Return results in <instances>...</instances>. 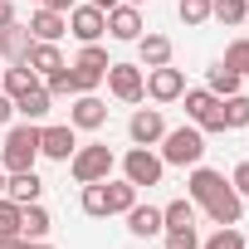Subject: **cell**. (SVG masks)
<instances>
[{
	"instance_id": "obj_1",
	"label": "cell",
	"mask_w": 249,
	"mask_h": 249,
	"mask_svg": "<svg viewBox=\"0 0 249 249\" xmlns=\"http://www.w3.org/2000/svg\"><path fill=\"white\" fill-rule=\"evenodd\" d=\"M39 161V122H15L0 147V166L5 171H35Z\"/></svg>"
},
{
	"instance_id": "obj_2",
	"label": "cell",
	"mask_w": 249,
	"mask_h": 249,
	"mask_svg": "<svg viewBox=\"0 0 249 249\" xmlns=\"http://www.w3.org/2000/svg\"><path fill=\"white\" fill-rule=\"evenodd\" d=\"M157 157H161L166 166H200V157H205V132L196 127V122H186V127H166Z\"/></svg>"
},
{
	"instance_id": "obj_3",
	"label": "cell",
	"mask_w": 249,
	"mask_h": 249,
	"mask_svg": "<svg viewBox=\"0 0 249 249\" xmlns=\"http://www.w3.org/2000/svg\"><path fill=\"white\" fill-rule=\"evenodd\" d=\"M112 166H117V157H112V147H103V142H88V147H78V152L69 157V171H73L78 186H88V181H107Z\"/></svg>"
},
{
	"instance_id": "obj_4",
	"label": "cell",
	"mask_w": 249,
	"mask_h": 249,
	"mask_svg": "<svg viewBox=\"0 0 249 249\" xmlns=\"http://www.w3.org/2000/svg\"><path fill=\"white\" fill-rule=\"evenodd\" d=\"M186 122H196L200 132H225V107L210 88H186Z\"/></svg>"
},
{
	"instance_id": "obj_5",
	"label": "cell",
	"mask_w": 249,
	"mask_h": 249,
	"mask_svg": "<svg viewBox=\"0 0 249 249\" xmlns=\"http://www.w3.org/2000/svg\"><path fill=\"white\" fill-rule=\"evenodd\" d=\"M122 176H127L137 191H142V186L152 191V186H161V176H166V161H161L152 147H132L127 157H122Z\"/></svg>"
},
{
	"instance_id": "obj_6",
	"label": "cell",
	"mask_w": 249,
	"mask_h": 249,
	"mask_svg": "<svg viewBox=\"0 0 249 249\" xmlns=\"http://www.w3.org/2000/svg\"><path fill=\"white\" fill-rule=\"evenodd\" d=\"M107 64H112V59H107V49H103V44H83V49H78V59L69 64V69H73L78 93H93V88L107 78Z\"/></svg>"
},
{
	"instance_id": "obj_7",
	"label": "cell",
	"mask_w": 249,
	"mask_h": 249,
	"mask_svg": "<svg viewBox=\"0 0 249 249\" xmlns=\"http://www.w3.org/2000/svg\"><path fill=\"white\" fill-rule=\"evenodd\" d=\"M107 88L117 103H142L147 98V69L142 64H107Z\"/></svg>"
},
{
	"instance_id": "obj_8",
	"label": "cell",
	"mask_w": 249,
	"mask_h": 249,
	"mask_svg": "<svg viewBox=\"0 0 249 249\" xmlns=\"http://www.w3.org/2000/svg\"><path fill=\"white\" fill-rule=\"evenodd\" d=\"M69 35H73L78 44H98V39L107 35V15H103L98 5H73V10H69Z\"/></svg>"
},
{
	"instance_id": "obj_9",
	"label": "cell",
	"mask_w": 249,
	"mask_h": 249,
	"mask_svg": "<svg viewBox=\"0 0 249 249\" xmlns=\"http://www.w3.org/2000/svg\"><path fill=\"white\" fill-rule=\"evenodd\" d=\"M127 137H132V147H157V142L166 137V117H161V107H137L132 122H127Z\"/></svg>"
},
{
	"instance_id": "obj_10",
	"label": "cell",
	"mask_w": 249,
	"mask_h": 249,
	"mask_svg": "<svg viewBox=\"0 0 249 249\" xmlns=\"http://www.w3.org/2000/svg\"><path fill=\"white\" fill-rule=\"evenodd\" d=\"M103 122H107V103H103L98 93H78L73 107H69V127H73V132H98Z\"/></svg>"
},
{
	"instance_id": "obj_11",
	"label": "cell",
	"mask_w": 249,
	"mask_h": 249,
	"mask_svg": "<svg viewBox=\"0 0 249 249\" xmlns=\"http://www.w3.org/2000/svg\"><path fill=\"white\" fill-rule=\"evenodd\" d=\"M73 152H78V132L69 127V122L39 127V157H49V161H69Z\"/></svg>"
},
{
	"instance_id": "obj_12",
	"label": "cell",
	"mask_w": 249,
	"mask_h": 249,
	"mask_svg": "<svg viewBox=\"0 0 249 249\" xmlns=\"http://www.w3.org/2000/svg\"><path fill=\"white\" fill-rule=\"evenodd\" d=\"M181 93H186V73H181V69H171V64L147 69V98H152V103H176Z\"/></svg>"
},
{
	"instance_id": "obj_13",
	"label": "cell",
	"mask_w": 249,
	"mask_h": 249,
	"mask_svg": "<svg viewBox=\"0 0 249 249\" xmlns=\"http://www.w3.org/2000/svg\"><path fill=\"white\" fill-rule=\"evenodd\" d=\"M205 215H210V225H239V215H244V196L225 181V186L205 200Z\"/></svg>"
},
{
	"instance_id": "obj_14",
	"label": "cell",
	"mask_w": 249,
	"mask_h": 249,
	"mask_svg": "<svg viewBox=\"0 0 249 249\" xmlns=\"http://www.w3.org/2000/svg\"><path fill=\"white\" fill-rule=\"evenodd\" d=\"M107 35L122 44H137L142 39V5H112L107 10Z\"/></svg>"
},
{
	"instance_id": "obj_15",
	"label": "cell",
	"mask_w": 249,
	"mask_h": 249,
	"mask_svg": "<svg viewBox=\"0 0 249 249\" xmlns=\"http://www.w3.org/2000/svg\"><path fill=\"white\" fill-rule=\"evenodd\" d=\"M69 35V15H59V10H49V5H39L35 15H30V39H49V44H59Z\"/></svg>"
},
{
	"instance_id": "obj_16",
	"label": "cell",
	"mask_w": 249,
	"mask_h": 249,
	"mask_svg": "<svg viewBox=\"0 0 249 249\" xmlns=\"http://www.w3.org/2000/svg\"><path fill=\"white\" fill-rule=\"evenodd\" d=\"M166 230V220H161V205H132L127 210V234H137V239H157Z\"/></svg>"
},
{
	"instance_id": "obj_17",
	"label": "cell",
	"mask_w": 249,
	"mask_h": 249,
	"mask_svg": "<svg viewBox=\"0 0 249 249\" xmlns=\"http://www.w3.org/2000/svg\"><path fill=\"white\" fill-rule=\"evenodd\" d=\"M30 25H20V20H10L5 30H0V59L5 64H25V54H30Z\"/></svg>"
},
{
	"instance_id": "obj_18",
	"label": "cell",
	"mask_w": 249,
	"mask_h": 249,
	"mask_svg": "<svg viewBox=\"0 0 249 249\" xmlns=\"http://www.w3.org/2000/svg\"><path fill=\"white\" fill-rule=\"evenodd\" d=\"M25 64L39 73V83L49 78V73H59L64 69V54H59V44H49V39H35L30 44V54H25Z\"/></svg>"
},
{
	"instance_id": "obj_19",
	"label": "cell",
	"mask_w": 249,
	"mask_h": 249,
	"mask_svg": "<svg viewBox=\"0 0 249 249\" xmlns=\"http://www.w3.org/2000/svg\"><path fill=\"white\" fill-rule=\"evenodd\" d=\"M5 196H10L15 205H35V200L44 196V181H39L35 171H10V181H5Z\"/></svg>"
},
{
	"instance_id": "obj_20",
	"label": "cell",
	"mask_w": 249,
	"mask_h": 249,
	"mask_svg": "<svg viewBox=\"0 0 249 249\" xmlns=\"http://www.w3.org/2000/svg\"><path fill=\"white\" fill-rule=\"evenodd\" d=\"M137 54H142V69H161V64H171V39L157 35V30H147L137 39Z\"/></svg>"
},
{
	"instance_id": "obj_21",
	"label": "cell",
	"mask_w": 249,
	"mask_h": 249,
	"mask_svg": "<svg viewBox=\"0 0 249 249\" xmlns=\"http://www.w3.org/2000/svg\"><path fill=\"white\" fill-rule=\"evenodd\" d=\"M220 186H225V176H220V171H210V166H191V181H186V196H191L196 205H205V200H210V196H215Z\"/></svg>"
},
{
	"instance_id": "obj_22",
	"label": "cell",
	"mask_w": 249,
	"mask_h": 249,
	"mask_svg": "<svg viewBox=\"0 0 249 249\" xmlns=\"http://www.w3.org/2000/svg\"><path fill=\"white\" fill-rule=\"evenodd\" d=\"M0 88H5L10 98H25L30 88H39V73H35L30 64H10L5 73H0Z\"/></svg>"
},
{
	"instance_id": "obj_23",
	"label": "cell",
	"mask_w": 249,
	"mask_h": 249,
	"mask_svg": "<svg viewBox=\"0 0 249 249\" xmlns=\"http://www.w3.org/2000/svg\"><path fill=\"white\" fill-rule=\"evenodd\" d=\"M103 186H107V215H127V210L137 205V186H132L127 176H122V181H112V176H107Z\"/></svg>"
},
{
	"instance_id": "obj_24",
	"label": "cell",
	"mask_w": 249,
	"mask_h": 249,
	"mask_svg": "<svg viewBox=\"0 0 249 249\" xmlns=\"http://www.w3.org/2000/svg\"><path fill=\"white\" fill-rule=\"evenodd\" d=\"M49 103H54V98H49L44 83H39V88H30L25 98H15V112H20L25 122H44V117H49Z\"/></svg>"
},
{
	"instance_id": "obj_25",
	"label": "cell",
	"mask_w": 249,
	"mask_h": 249,
	"mask_svg": "<svg viewBox=\"0 0 249 249\" xmlns=\"http://www.w3.org/2000/svg\"><path fill=\"white\" fill-rule=\"evenodd\" d=\"M49 230H54V220H49V210H44L39 200L20 210V234H25V239H44Z\"/></svg>"
},
{
	"instance_id": "obj_26",
	"label": "cell",
	"mask_w": 249,
	"mask_h": 249,
	"mask_svg": "<svg viewBox=\"0 0 249 249\" xmlns=\"http://www.w3.org/2000/svg\"><path fill=\"white\" fill-rule=\"evenodd\" d=\"M20 210H25V205H15L10 196H0V249L20 239Z\"/></svg>"
},
{
	"instance_id": "obj_27",
	"label": "cell",
	"mask_w": 249,
	"mask_h": 249,
	"mask_svg": "<svg viewBox=\"0 0 249 249\" xmlns=\"http://www.w3.org/2000/svg\"><path fill=\"white\" fill-rule=\"evenodd\" d=\"M244 15H249V0H210V20H220L225 30L244 25Z\"/></svg>"
},
{
	"instance_id": "obj_28",
	"label": "cell",
	"mask_w": 249,
	"mask_h": 249,
	"mask_svg": "<svg viewBox=\"0 0 249 249\" xmlns=\"http://www.w3.org/2000/svg\"><path fill=\"white\" fill-rule=\"evenodd\" d=\"M239 88H244V78H239L230 64H215V69H210V93H215V98H234Z\"/></svg>"
},
{
	"instance_id": "obj_29",
	"label": "cell",
	"mask_w": 249,
	"mask_h": 249,
	"mask_svg": "<svg viewBox=\"0 0 249 249\" xmlns=\"http://www.w3.org/2000/svg\"><path fill=\"white\" fill-rule=\"evenodd\" d=\"M161 220H166V230H186V225H196V200L181 196V200L161 205Z\"/></svg>"
},
{
	"instance_id": "obj_30",
	"label": "cell",
	"mask_w": 249,
	"mask_h": 249,
	"mask_svg": "<svg viewBox=\"0 0 249 249\" xmlns=\"http://www.w3.org/2000/svg\"><path fill=\"white\" fill-rule=\"evenodd\" d=\"M220 107H225V132H234V127H249V93L220 98Z\"/></svg>"
},
{
	"instance_id": "obj_31",
	"label": "cell",
	"mask_w": 249,
	"mask_h": 249,
	"mask_svg": "<svg viewBox=\"0 0 249 249\" xmlns=\"http://www.w3.org/2000/svg\"><path fill=\"white\" fill-rule=\"evenodd\" d=\"M78 205H83V215L103 220V215H107V186H103V181H88L83 196H78Z\"/></svg>"
},
{
	"instance_id": "obj_32",
	"label": "cell",
	"mask_w": 249,
	"mask_h": 249,
	"mask_svg": "<svg viewBox=\"0 0 249 249\" xmlns=\"http://www.w3.org/2000/svg\"><path fill=\"white\" fill-rule=\"evenodd\" d=\"M44 93H49V98H78V83H73V69L64 64L59 73H49V78H44Z\"/></svg>"
},
{
	"instance_id": "obj_33",
	"label": "cell",
	"mask_w": 249,
	"mask_h": 249,
	"mask_svg": "<svg viewBox=\"0 0 249 249\" xmlns=\"http://www.w3.org/2000/svg\"><path fill=\"white\" fill-rule=\"evenodd\" d=\"M200 249H244V234H239V225H220L210 239H200Z\"/></svg>"
},
{
	"instance_id": "obj_34",
	"label": "cell",
	"mask_w": 249,
	"mask_h": 249,
	"mask_svg": "<svg viewBox=\"0 0 249 249\" xmlns=\"http://www.w3.org/2000/svg\"><path fill=\"white\" fill-rule=\"evenodd\" d=\"M220 64H230V69H234L239 78H249V39H230V44H225V59H220Z\"/></svg>"
},
{
	"instance_id": "obj_35",
	"label": "cell",
	"mask_w": 249,
	"mask_h": 249,
	"mask_svg": "<svg viewBox=\"0 0 249 249\" xmlns=\"http://www.w3.org/2000/svg\"><path fill=\"white\" fill-rule=\"evenodd\" d=\"M161 249H200L196 225H186V230H161Z\"/></svg>"
},
{
	"instance_id": "obj_36",
	"label": "cell",
	"mask_w": 249,
	"mask_h": 249,
	"mask_svg": "<svg viewBox=\"0 0 249 249\" xmlns=\"http://www.w3.org/2000/svg\"><path fill=\"white\" fill-rule=\"evenodd\" d=\"M176 15L186 25H205L210 20V0H176Z\"/></svg>"
},
{
	"instance_id": "obj_37",
	"label": "cell",
	"mask_w": 249,
	"mask_h": 249,
	"mask_svg": "<svg viewBox=\"0 0 249 249\" xmlns=\"http://www.w3.org/2000/svg\"><path fill=\"white\" fill-rule=\"evenodd\" d=\"M230 186H234L239 196H249V161H239V166H234V176H230Z\"/></svg>"
},
{
	"instance_id": "obj_38",
	"label": "cell",
	"mask_w": 249,
	"mask_h": 249,
	"mask_svg": "<svg viewBox=\"0 0 249 249\" xmlns=\"http://www.w3.org/2000/svg\"><path fill=\"white\" fill-rule=\"evenodd\" d=\"M10 117H15V98L0 88V127H10Z\"/></svg>"
},
{
	"instance_id": "obj_39",
	"label": "cell",
	"mask_w": 249,
	"mask_h": 249,
	"mask_svg": "<svg viewBox=\"0 0 249 249\" xmlns=\"http://www.w3.org/2000/svg\"><path fill=\"white\" fill-rule=\"evenodd\" d=\"M5 249H54V244H44V239H25V234H20V239L5 244Z\"/></svg>"
},
{
	"instance_id": "obj_40",
	"label": "cell",
	"mask_w": 249,
	"mask_h": 249,
	"mask_svg": "<svg viewBox=\"0 0 249 249\" xmlns=\"http://www.w3.org/2000/svg\"><path fill=\"white\" fill-rule=\"evenodd\" d=\"M39 5H49V10H59V15H69V10H73V0H39Z\"/></svg>"
},
{
	"instance_id": "obj_41",
	"label": "cell",
	"mask_w": 249,
	"mask_h": 249,
	"mask_svg": "<svg viewBox=\"0 0 249 249\" xmlns=\"http://www.w3.org/2000/svg\"><path fill=\"white\" fill-rule=\"evenodd\" d=\"M88 5H98V10H103V15H107V10H112V5H122V0H88Z\"/></svg>"
},
{
	"instance_id": "obj_42",
	"label": "cell",
	"mask_w": 249,
	"mask_h": 249,
	"mask_svg": "<svg viewBox=\"0 0 249 249\" xmlns=\"http://www.w3.org/2000/svg\"><path fill=\"white\" fill-rule=\"evenodd\" d=\"M5 181H10V171H5V166H0V196H5Z\"/></svg>"
},
{
	"instance_id": "obj_43",
	"label": "cell",
	"mask_w": 249,
	"mask_h": 249,
	"mask_svg": "<svg viewBox=\"0 0 249 249\" xmlns=\"http://www.w3.org/2000/svg\"><path fill=\"white\" fill-rule=\"evenodd\" d=\"M122 5H147V0H122Z\"/></svg>"
},
{
	"instance_id": "obj_44",
	"label": "cell",
	"mask_w": 249,
	"mask_h": 249,
	"mask_svg": "<svg viewBox=\"0 0 249 249\" xmlns=\"http://www.w3.org/2000/svg\"><path fill=\"white\" fill-rule=\"evenodd\" d=\"M35 5H39V0H35Z\"/></svg>"
},
{
	"instance_id": "obj_45",
	"label": "cell",
	"mask_w": 249,
	"mask_h": 249,
	"mask_svg": "<svg viewBox=\"0 0 249 249\" xmlns=\"http://www.w3.org/2000/svg\"><path fill=\"white\" fill-rule=\"evenodd\" d=\"M244 249H249V244H244Z\"/></svg>"
}]
</instances>
